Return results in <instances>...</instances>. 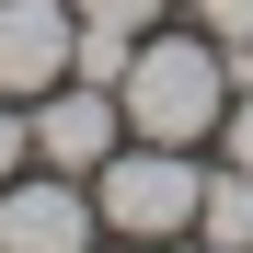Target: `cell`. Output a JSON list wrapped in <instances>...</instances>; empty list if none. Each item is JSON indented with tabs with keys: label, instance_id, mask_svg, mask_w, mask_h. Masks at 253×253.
I'll use <instances>...</instances> for the list:
<instances>
[{
	"label": "cell",
	"instance_id": "1",
	"mask_svg": "<svg viewBox=\"0 0 253 253\" xmlns=\"http://www.w3.org/2000/svg\"><path fill=\"white\" fill-rule=\"evenodd\" d=\"M115 104H126V138H161V150H207L219 138V115H230V69H219V35H173V23H150L138 35V58H126L115 81Z\"/></svg>",
	"mask_w": 253,
	"mask_h": 253
},
{
	"label": "cell",
	"instance_id": "2",
	"mask_svg": "<svg viewBox=\"0 0 253 253\" xmlns=\"http://www.w3.org/2000/svg\"><path fill=\"white\" fill-rule=\"evenodd\" d=\"M196 196H207V161H196V150H161V138H126L104 173H92L104 242H126V253L184 242V230H196Z\"/></svg>",
	"mask_w": 253,
	"mask_h": 253
},
{
	"label": "cell",
	"instance_id": "3",
	"mask_svg": "<svg viewBox=\"0 0 253 253\" xmlns=\"http://www.w3.org/2000/svg\"><path fill=\"white\" fill-rule=\"evenodd\" d=\"M23 126H35V161H46V173H81V184L126 150V104L104 92V81H58V92H35Z\"/></svg>",
	"mask_w": 253,
	"mask_h": 253
},
{
	"label": "cell",
	"instance_id": "4",
	"mask_svg": "<svg viewBox=\"0 0 253 253\" xmlns=\"http://www.w3.org/2000/svg\"><path fill=\"white\" fill-rule=\"evenodd\" d=\"M104 242V207H92V184L81 173H12L0 184V253H92Z\"/></svg>",
	"mask_w": 253,
	"mask_h": 253
},
{
	"label": "cell",
	"instance_id": "5",
	"mask_svg": "<svg viewBox=\"0 0 253 253\" xmlns=\"http://www.w3.org/2000/svg\"><path fill=\"white\" fill-rule=\"evenodd\" d=\"M69 46H81V12L69 0H0V92L35 104L69 81Z\"/></svg>",
	"mask_w": 253,
	"mask_h": 253
},
{
	"label": "cell",
	"instance_id": "6",
	"mask_svg": "<svg viewBox=\"0 0 253 253\" xmlns=\"http://www.w3.org/2000/svg\"><path fill=\"white\" fill-rule=\"evenodd\" d=\"M196 242H207V253H253V173H242V161H207Z\"/></svg>",
	"mask_w": 253,
	"mask_h": 253
},
{
	"label": "cell",
	"instance_id": "7",
	"mask_svg": "<svg viewBox=\"0 0 253 253\" xmlns=\"http://www.w3.org/2000/svg\"><path fill=\"white\" fill-rule=\"evenodd\" d=\"M69 12H81V23H115V35H150L173 0H69Z\"/></svg>",
	"mask_w": 253,
	"mask_h": 253
},
{
	"label": "cell",
	"instance_id": "8",
	"mask_svg": "<svg viewBox=\"0 0 253 253\" xmlns=\"http://www.w3.org/2000/svg\"><path fill=\"white\" fill-rule=\"evenodd\" d=\"M196 35H219V46H253V0H184Z\"/></svg>",
	"mask_w": 253,
	"mask_h": 253
},
{
	"label": "cell",
	"instance_id": "9",
	"mask_svg": "<svg viewBox=\"0 0 253 253\" xmlns=\"http://www.w3.org/2000/svg\"><path fill=\"white\" fill-rule=\"evenodd\" d=\"M12 173H35V126H23L12 92H0V184H12Z\"/></svg>",
	"mask_w": 253,
	"mask_h": 253
},
{
	"label": "cell",
	"instance_id": "10",
	"mask_svg": "<svg viewBox=\"0 0 253 253\" xmlns=\"http://www.w3.org/2000/svg\"><path fill=\"white\" fill-rule=\"evenodd\" d=\"M219 161L253 173V92H230V115H219Z\"/></svg>",
	"mask_w": 253,
	"mask_h": 253
},
{
	"label": "cell",
	"instance_id": "11",
	"mask_svg": "<svg viewBox=\"0 0 253 253\" xmlns=\"http://www.w3.org/2000/svg\"><path fill=\"white\" fill-rule=\"evenodd\" d=\"M150 253H207V242H196V230H184V242H150Z\"/></svg>",
	"mask_w": 253,
	"mask_h": 253
},
{
	"label": "cell",
	"instance_id": "12",
	"mask_svg": "<svg viewBox=\"0 0 253 253\" xmlns=\"http://www.w3.org/2000/svg\"><path fill=\"white\" fill-rule=\"evenodd\" d=\"M92 253H126V242H92Z\"/></svg>",
	"mask_w": 253,
	"mask_h": 253
}]
</instances>
